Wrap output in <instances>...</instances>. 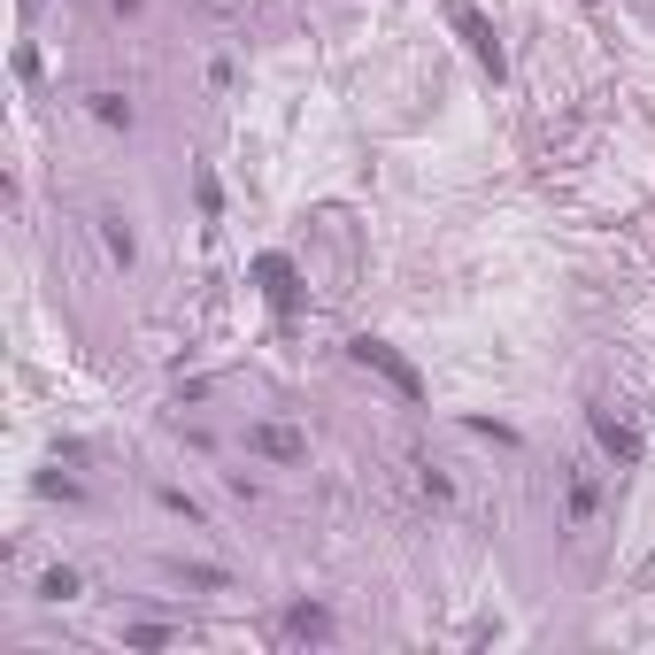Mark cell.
I'll return each mask as SVG.
<instances>
[{
  "label": "cell",
  "instance_id": "cell-2",
  "mask_svg": "<svg viewBox=\"0 0 655 655\" xmlns=\"http://www.w3.org/2000/svg\"><path fill=\"white\" fill-rule=\"evenodd\" d=\"M594 440L609 448V463H617V470H632V463H640V448H647V440H640V425H632V417H617L609 401L594 408Z\"/></svg>",
  "mask_w": 655,
  "mask_h": 655
},
{
  "label": "cell",
  "instance_id": "cell-5",
  "mask_svg": "<svg viewBox=\"0 0 655 655\" xmlns=\"http://www.w3.org/2000/svg\"><path fill=\"white\" fill-rule=\"evenodd\" d=\"M455 32L470 39V54H478L486 70H502V47H494V24H486L478 9H455Z\"/></svg>",
  "mask_w": 655,
  "mask_h": 655
},
{
  "label": "cell",
  "instance_id": "cell-9",
  "mask_svg": "<svg viewBox=\"0 0 655 655\" xmlns=\"http://www.w3.org/2000/svg\"><path fill=\"white\" fill-rule=\"evenodd\" d=\"M86 101H93V116H101V124H131V101H124V93H109V86H101V93H86Z\"/></svg>",
  "mask_w": 655,
  "mask_h": 655
},
{
  "label": "cell",
  "instance_id": "cell-6",
  "mask_svg": "<svg viewBox=\"0 0 655 655\" xmlns=\"http://www.w3.org/2000/svg\"><path fill=\"white\" fill-rule=\"evenodd\" d=\"M286 632H293V640H332V609L293 602V609H286Z\"/></svg>",
  "mask_w": 655,
  "mask_h": 655
},
{
  "label": "cell",
  "instance_id": "cell-7",
  "mask_svg": "<svg viewBox=\"0 0 655 655\" xmlns=\"http://www.w3.org/2000/svg\"><path fill=\"white\" fill-rule=\"evenodd\" d=\"M255 278H263V293H270L278 308H293V263H286V255H263Z\"/></svg>",
  "mask_w": 655,
  "mask_h": 655
},
{
  "label": "cell",
  "instance_id": "cell-3",
  "mask_svg": "<svg viewBox=\"0 0 655 655\" xmlns=\"http://www.w3.org/2000/svg\"><path fill=\"white\" fill-rule=\"evenodd\" d=\"M594 517H602V478H594V470H570V486H563V525L587 532Z\"/></svg>",
  "mask_w": 655,
  "mask_h": 655
},
{
  "label": "cell",
  "instance_id": "cell-10",
  "mask_svg": "<svg viewBox=\"0 0 655 655\" xmlns=\"http://www.w3.org/2000/svg\"><path fill=\"white\" fill-rule=\"evenodd\" d=\"M39 594H47V602H77L86 587H77V570H47V579H39Z\"/></svg>",
  "mask_w": 655,
  "mask_h": 655
},
{
  "label": "cell",
  "instance_id": "cell-8",
  "mask_svg": "<svg viewBox=\"0 0 655 655\" xmlns=\"http://www.w3.org/2000/svg\"><path fill=\"white\" fill-rule=\"evenodd\" d=\"M101 248L116 255V263H131L139 248H131V231H124V216H101Z\"/></svg>",
  "mask_w": 655,
  "mask_h": 655
},
{
  "label": "cell",
  "instance_id": "cell-4",
  "mask_svg": "<svg viewBox=\"0 0 655 655\" xmlns=\"http://www.w3.org/2000/svg\"><path fill=\"white\" fill-rule=\"evenodd\" d=\"M248 448L270 455V463H301V455H308V432H293V425H255Z\"/></svg>",
  "mask_w": 655,
  "mask_h": 655
},
{
  "label": "cell",
  "instance_id": "cell-1",
  "mask_svg": "<svg viewBox=\"0 0 655 655\" xmlns=\"http://www.w3.org/2000/svg\"><path fill=\"white\" fill-rule=\"evenodd\" d=\"M348 355H355L363 370H378L401 401H425V378H417V363H408L401 348H386V340H370V332H363V340H348Z\"/></svg>",
  "mask_w": 655,
  "mask_h": 655
},
{
  "label": "cell",
  "instance_id": "cell-11",
  "mask_svg": "<svg viewBox=\"0 0 655 655\" xmlns=\"http://www.w3.org/2000/svg\"><path fill=\"white\" fill-rule=\"evenodd\" d=\"M32 9H39V0H32Z\"/></svg>",
  "mask_w": 655,
  "mask_h": 655
}]
</instances>
